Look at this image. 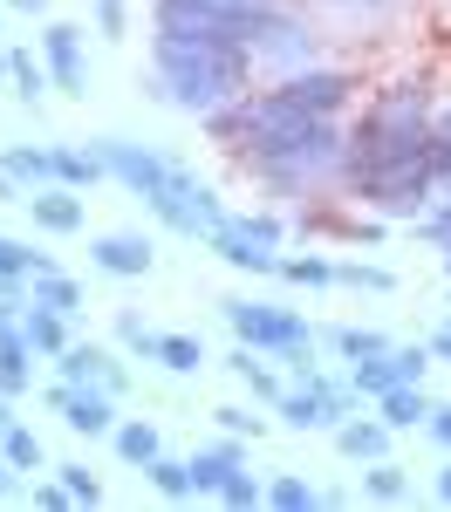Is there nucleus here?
Returning a JSON list of instances; mask_svg holds the SVG:
<instances>
[{"instance_id": "15", "label": "nucleus", "mask_w": 451, "mask_h": 512, "mask_svg": "<svg viewBox=\"0 0 451 512\" xmlns=\"http://www.w3.org/2000/svg\"><path fill=\"white\" fill-rule=\"evenodd\" d=\"M335 444H342V458H390V424H383V417H376V424L342 417V424H335Z\"/></svg>"}, {"instance_id": "41", "label": "nucleus", "mask_w": 451, "mask_h": 512, "mask_svg": "<svg viewBox=\"0 0 451 512\" xmlns=\"http://www.w3.org/2000/svg\"><path fill=\"white\" fill-rule=\"evenodd\" d=\"M431 355H438V362H451V321L438 328V335H431Z\"/></svg>"}, {"instance_id": "44", "label": "nucleus", "mask_w": 451, "mask_h": 512, "mask_svg": "<svg viewBox=\"0 0 451 512\" xmlns=\"http://www.w3.org/2000/svg\"><path fill=\"white\" fill-rule=\"evenodd\" d=\"M438 499H445V506H451V465H445V472H438Z\"/></svg>"}, {"instance_id": "46", "label": "nucleus", "mask_w": 451, "mask_h": 512, "mask_svg": "<svg viewBox=\"0 0 451 512\" xmlns=\"http://www.w3.org/2000/svg\"><path fill=\"white\" fill-rule=\"evenodd\" d=\"M445 274H451V239H445Z\"/></svg>"}, {"instance_id": "1", "label": "nucleus", "mask_w": 451, "mask_h": 512, "mask_svg": "<svg viewBox=\"0 0 451 512\" xmlns=\"http://www.w3.org/2000/svg\"><path fill=\"white\" fill-rule=\"evenodd\" d=\"M96 158L110 164V178H117V185H130V192L144 198V205L158 212L171 233H185V239H212L219 226H226V205L205 192V185L192 178V171H185V164H171L164 151H151V144L96 137Z\"/></svg>"}, {"instance_id": "5", "label": "nucleus", "mask_w": 451, "mask_h": 512, "mask_svg": "<svg viewBox=\"0 0 451 512\" xmlns=\"http://www.w3.org/2000/svg\"><path fill=\"white\" fill-rule=\"evenodd\" d=\"M226 321L246 349L260 355H294V349H315V328L294 315V308H274V301H226Z\"/></svg>"}, {"instance_id": "21", "label": "nucleus", "mask_w": 451, "mask_h": 512, "mask_svg": "<svg viewBox=\"0 0 451 512\" xmlns=\"http://www.w3.org/2000/svg\"><path fill=\"white\" fill-rule=\"evenodd\" d=\"M0 164H7V171H14L28 192H35V185H55V144H48V151H35V144H14Z\"/></svg>"}, {"instance_id": "35", "label": "nucleus", "mask_w": 451, "mask_h": 512, "mask_svg": "<svg viewBox=\"0 0 451 512\" xmlns=\"http://www.w3.org/2000/svg\"><path fill=\"white\" fill-rule=\"evenodd\" d=\"M219 499H226V506H267V485L246 478V472H233L226 485H219Z\"/></svg>"}, {"instance_id": "26", "label": "nucleus", "mask_w": 451, "mask_h": 512, "mask_svg": "<svg viewBox=\"0 0 451 512\" xmlns=\"http://www.w3.org/2000/svg\"><path fill=\"white\" fill-rule=\"evenodd\" d=\"M35 274H48V253H35V246L0 233V280H35Z\"/></svg>"}, {"instance_id": "7", "label": "nucleus", "mask_w": 451, "mask_h": 512, "mask_svg": "<svg viewBox=\"0 0 451 512\" xmlns=\"http://www.w3.org/2000/svg\"><path fill=\"white\" fill-rule=\"evenodd\" d=\"M349 403H356V383H328L322 369H315V376H301L274 410H281V424H294V431H335V424L349 417Z\"/></svg>"}, {"instance_id": "18", "label": "nucleus", "mask_w": 451, "mask_h": 512, "mask_svg": "<svg viewBox=\"0 0 451 512\" xmlns=\"http://www.w3.org/2000/svg\"><path fill=\"white\" fill-rule=\"evenodd\" d=\"M28 301H35V308H55V315H69V321L82 315V287L69 274H55V267L28 280Z\"/></svg>"}, {"instance_id": "16", "label": "nucleus", "mask_w": 451, "mask_h": 512, "mask_svg": "<svg viewBox=\"0 0 451 512\" xmlns=\"http://www.w3.org/2000/svg\"><path fill=\"white\" fill-rule=\"evenodd\" d=\"M240 465H246V451L233 444V437H226V444H212V451H192V485H199V492H219Z\"/></svg>"}, {"instance_id": "43", "label": "nucleus", "mask_w": 451, "mask_h": 512, "mask_svg": "<svg viewBox=\"0 0 451 512\" xmlns=\"http://www.w3.org/2000/svg\"><path fill=\"white\" fill-rule=\"evenodd\" d=\"M7 424H14V396H0V431H7Z\"/></svg>"}, {"instance_id": "6", "label": "nucleus", "mask_w": 451, "mask_h": 512, "mask_svg": "<svg viewBox=\"0 0 451 512\" xmlns=\"http://www.w3.org/2000/svg\"><path fill=\"white\" fill-rule=\"evenodd\" d=\"M226 267H240V274H281V219H267V212H246L233 219L226 212V226L205 239Z\"/></svg>"}, {"instance_id": "17", "label": "nucleus", "mask_w": 451, "mask_h": 512, "mask_svg": "<svg viewBox=\"0 0 451 512\" xmlns=\"http://www.w3.org/2000/svg\"><path fill=\"white\" fill-rule=\"evenodd\" d=\"M21 335H28V349H35V355H62V349H69V315H55V308H35V301H28Z\"/></svg>"}, {"instance_id": "3", "label": "nucleus", "mask_w": 451, "mask_h": 512, "mask_svg": "<svg viewBox=\"0 0 451 512\" xmlns=\"http://www.w3.org/2000/svg\"><path fill=\"white\" fill-rule=\"evenodd\" d=\"M424 137H431V89L424 82H390V89H376V103L349 130V171H376L390 158H410V151H424Z\"/></svg>"}, {"instance_id": "10", "label": "nucleus", "mask_w": 451, "mask_h": 512, "mask_svg": "<svg viewBox=\"0 0 451 512\" xmlns=\"http://www.w3.org/2000/svg\"><path fill=\"white\" fill-rule=\"evenodd\" d=\"M41 62H48L55 89L89 96V76H82V28H69V21H48V28H41Z\"/></svg>"}, {"instance_id": "37", "label": "nucleus", "mask_w": 451, "mask_h": 512, "mask_svg": "<svg viewBox=\"0 0 451 512\" xmlns=\"http://www.w3.org/2000/svg\"><path fill=\"white\" fill-rule=\"evenodd\" d=\"M212 417H219V424H226L233 437H260V431H267V417H253V410H233V403H226V410H212Z\"/></svg>"}, {"instance_id": "34", "label": "nucleus", "mask_w": 451, "mask_h": 512, "mask_svg": "<svg viewBox=\"0 0 451 512\" xmlns=\"http://www.w3.org/2000/svg\"><path fill=\"white\" fill-rule=\"evenodd\" d=\"M55 472H62V485H69V499H76V506H103V485H96L89 465H55Z\"/></svg>"}, {"instance_id": "27", "label": "nucleus", "mask_w": 451, "mask_h": 512, "mask_svg": "<svg viewBox=\"0 0 451 512\" xmlns=\"http://www.w3.org/2000/svg\"><path fill=\"white\" fill-rule=\"evenodd\" d=\"M0 458H7L14 472H41V437L28 431V424H7V431H0Z\"/></svg>"}, {"instance_id": "29", "label": "nucleus", "mask_w": 451, "mask_h": 512, "mask_svg": "<svg viewBox=\"0 0 451 512\" xmlns=\"http://www.w3.org/2000/svg\"><path fill=\"white\" fill-rule=\"evenodd\" d=\"M35 390V349H0V396Z\"/></svg>"}, {"instance_id": "39", "label": "nucleus", "mask_w": 451, "mask_h": 512, "mask_svg": "<svg viewBox=\"0 0 451 512\" xmlns=\"http://www.w3.org/2000/svg\"><path fill=\"white\" fill-rule=\"evenodd\" d=\"M35 506H76V499H69L62 478H48V485H35Z\"/></svg>"}, {"instance_id": "42", "label": "nucleus", "mask_w": 451, "mask_h": 512, "mask_svg": "<svg viewBox=\"0 0 451 512\" xmlns=\"http://www.w3.org/2000/svg\"><path fill=\"white\" fill-rule=\"evenodd\" d=\"M7 7H21V14H48V0H7Z\"/></svg>"}, {"instance_id": "11", "label": "nucleus", "mask_w": 451, "mask_h": 512, "mask_svg": "<svg viewBox=\"0 0 451 512\" xmlns=\"http://www.w3.org/2000/svg\"><path fill=\"white\" fill-rule=\"evenodd\" d=\"M21 212L35 219L41 233H82V219H89V205L76 198V185H35V192L21 198Z\"/></svg>"}, {"instance_id": "23", "label": "nucleus", "mask_w": 451, "mask_h": 512, "mask_svg": "<svg viewBox=\"0 0 451 512\" xmlns=\"http://www.w3.org/2000/svg\"><path fill=\"white\" fill-rule=\"evenodd\" d=\"M164 451V437H158V424H144V417H130V424H117V458H130L137 472L151 465Z\"/></svg>"}, {"instance_id": "8", "label": "nucleus", "mask_w": 451, "mask_h": 512, "mask_svg": "<svg viewBox=\"0 0 451 512\" xmlns=\"http://www.w3.org/2000/svg\"><path fill=\"white\" fill-rule=\"evenodd\" d=\"M48 403L62 410V424L82 437H117V396L103 390V383H55Z\"/></svg>"}, {"instance_id": "30", "label": "nucleus", "mask_w": 451, "mask_h": 512, "mask_svg": "<svg viewBox=\"0 0 451 512\" xmlns=\"http://www.w3.org/2000/svg\"><path fill=\"white\" fill-rule=\"evenodd\" d=\"M267 506H281V512H308V506H322V492H315V485H308V478H274V485H267Z\"/></svg>"}, {"instance_id": "12", "label": "nucleus", "mask_w": 451, "mask_h": 512, "mask_svg": "<svg viewBox=\"0 0 451 512\" xmlns=\"http://www.w3.org/2000/svg\"><path fill=\"white\" fill-rule=\"evenodd\" d=\"M89 260L103 267V274H123V280H137V274H151V239L144 233H103V239H89Z\"/></svg>"}, {"instance_id": "25", "label": "nucleus", "mask_w": 451, "mask_h": 512, "mask_svg": "<svg viewBox=\"0 0 451 512\" xmlns=\"http://www.w3.org/2000/svg\"><path fill=\"white\" fill-rule=\"evenodd\" d=\"M144 472H151V485H158L164 499H192V492H199V485H192V458H164L158 451Z\"/></svg>"}, {"instance_id": "2", "label": "nucleus", "mask_w": 451, "mask_h": 512, "mask_svg": "<svg viewBox=\"0 0 451 512\" xmlns=\"http://www.w3.org/2000/svg\"><path fill=\"white\" fill-rule=\"evenodd\" d=\"M151 69H158V96L212 117L246 96V48L219 35H151Z\"/></svg>"}, {"instance_id": "32", "label": "nucleus", "mask_w": 451, "mask_h": 512, "mask_svg": "<svg viewBox=\"0 0 451 512\" xmlns=\"http://www.w3.org/2000/svg\"><path fill=\"white\" fill-rule=\"evenodd\" d=\"M342 287H363V294H397V274L390 267H369V260H349V267H335Z\"/></svg>"}, {"instance_id": "19", "label": "nucleus", "mask_w": 451, "mask_h": 512, "mask_svg": "<svg viewBox=\"0 0 451 512\" xmlns=\"http://www.w3.org/2000/svg\"><path fill=\"white\" fill-rule=\"evenodd\" d=\"M226 369H233V376H240V383L260 396V403H281V396H287V383L267 369V362H260V349H246V342L233 349V362H226Z\"/></svg>"}, {"instance_id": "9", "label": "nucleus", "mask_w": 451, "mask_h": 512, "mask_svg": "<svg viewBox=\"0 0 451 512\" xmlns=\"http://www.w3.org/2000/svg\"><path fill=\"white\" fill-rule=\"evenodd\" d=\"M349 96H356V82L342 76V69H301V76L281 82V103H294L301 117H335Z\"/></svg>"}, {"instance_id": "4", "label": "nucleus", "mask_w": 451, "mask_h": 512, "mask_svg": "<svg viewBox=\"0 0 451 512\" xmlns=\"http://www.w3.org/2000/svg\"><path fill=\"white\" fill-rule=\"evenodd\" d=\"M349 185H356V198H363L369 212L417 219L438 198V171H431L424 151H410V158H390V164H376V171H349Z\"/></svg>"}, {"instance_id": "31", "label": "nucleus", "mask_w": 451, "mask_h": 512, "mask_svg": "<svg viewBox=\"0 0 451 512\" xmlns=\"http://www.w3.org/2000/svg\"><path fill=\"white\" fill-rule=\"evenodd\" d=\"M328 349H335V355H349V362H363V355H383L390 342H383L376 328H328Z\"/></svg>"}, {"instance_id": "24", "label": "nucleus", "mask_w": 451, "mask_h": 512, "mask_svg": "<svg viewBox=\"0 0 451 512\" xmlns=\"http://www.w3.org/2000/svg\"><path fill=\"white\" fill-rule=\"evenodd\" d=\"M363 499H376V506H397V499H410L404 465H390V458H369V472H363Z\"/></svg>"}, {"instance_id": "20", "label": "nucleus", "mask_w": 451, "mask_h": 512, "mask_svg": "<svg viewBox=\"0 0 451 512\" xmlns=\"http://www.w3.org/2000/svg\"><path fill=\"white\" fill-rule=\"evenodd\" d=\"M151 362H164L171 376H199L205 369V342L199 335H158V342H151Z\"/></svg>"}, {"instance_id": "13", "label": "nucleus", "mask_w": 451, "mask_h": 512, "mask_svg": "<svg viewBox=\"0 0 451 512\" xmlns=\"http://www.w3.org/2000/svg\"><path fill=\"white\" fill-rule=\"evenodd\" d=\"M55 362H62V383H103L110 396H123V369H117V355H110V349H96V342H69Z\"/></svg>"}, {"instance_id": "38", "label": "nucleus", "mask_w": 451, "mask_h": 512, "mask_svg": "<svg viewBox=\"0 0 451 512\" xmlns=\"http://www.w3.org/2000/svg\"><path fill=\"white\" fill-rule=\"evenodd\" d=\"M123 7H130V0H96V28H103V35H123V21H130Z\"/></svg>"}, {"instance_id": "14", "label": "nucleus", "mask_w": 451, "mask_h": 512, "mask_svg": "<svg viewBox=\"0 0 451 512\" xmlns=\"http://www.w3.org/2000/svg\"><path fill=\"white\" fill-rule=\"evenodd\" d=\"M431 410H438V403L417 390V383H397L390 396H376V417H383L390 431H417V424H431Z\"/></svg>"}, {"instance_id": "33", "label": "nucleus", "mask_w": 451, "mask_h": 512, "mask_svg": "<svg viewBox=\"0 0 451 512\" xmlns=\"http://www.w3.org/2000/svg\"><path fill=\"white\" fill-rule=\"evenodd\" d=\"M281 280H294V287H335V260H322V253H308V260H281Z\"/></svg>"}, {"instance_id": "36", "label": "nucleus", "mask_w": 451, "mask_h": 512, "mask_svg": "<svg viewBox=\"0 0 451 512\" xmlns=\"http://www.w3.org/2000/svg\"><path fill=\"white\" fill-rule=\"evenodd\" d=\"M117 342H123V349H137L144 362H151V342H158V328H144L137 315H117Z\"/></svg>"}, {"instance_id": "22", "label": "nucleus", "mask_w": 451, "mask_h": 512, "mask_svg": "<svg viewBox=\"0 0 451 512\" xmlns=\"http://www.w3.org/2000/svg\"><path fill=\"white\" fill-rule=\"evenodd\" d=\"M96 178H110V164L96 158V151H69V144H55V185H96Z\"/></svg>"}, {"instance_id": "40", "label": "nucleus", "mask_w": 451, "mask_h": 512, "mask_svg": "<svg viewBox=\"0 0 451 512\" xmlns=\"http://www.w3.org/2000/svg\"><path fill=\"white\" fill-rule=\"evenodd\" d=\"M424 431H431V437L451 451V403H438V410H431V424H424Z\"/></svg>"}, {"instance_id": "28", "label": "nucleus", "mask_w": 451, "mask_h": 512, "mask_svg": "<svg viewBox=\"0 0 451 512\" xmlns=\"http://www.w3.org/2000/svg\"><path fill=\"white\" fill-rule=\"evenodd\" d=\"M7 76H14V96H21V103H41V89H48V62H35V55H21V48H14V62H7Z\"/></svg>"}, {"instance_id": "45", "label": "nucleus", "mask_w": 451, "mask_h": 512, "mask_svg": "<svg viewBox=\"0 0 451 512\" xmlns=\"http://www.w3.org/2000/svg\"><path fill=\"white\" fill-rule=\"evenodd\" d=\"M7 472H14V465H7V458H0V492H7Z\"/></svg>"}]
</instances>
